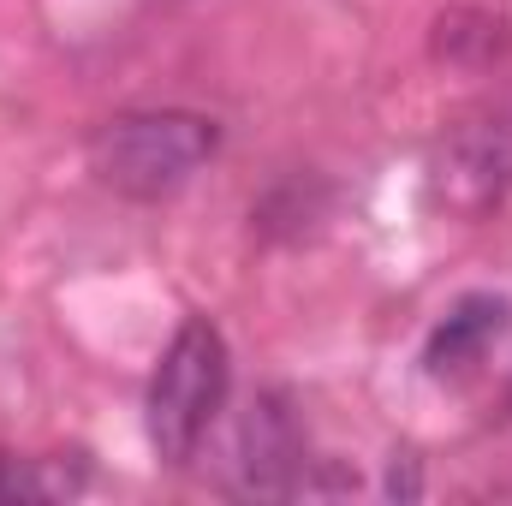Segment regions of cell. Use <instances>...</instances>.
I'll return each mask as SVG.
<instances>
[{
    "mask_svg": "<svg viewBox=\"0 0 512 506\" xmlns=\"http://www.w3.org/2000/svg\"><path fill=\"white\" fill-rule=\"evenodd\" d=\"M221 149V126L191 108H137L114 114L90 137V167L108 191L131 203H161L185 191Z\"/></svg>",
    "mask_w": 512,
    "mask_h": 506,
    "instance_id": "1",
    "label": "cell"
},
{
    "mask_svg": "<svg viewBox=\"0 0 512 506\" xmlns=\"http://www.w3.org/2000/svg\"><path fill=\"white\" fill-rule=\"evenodd\" d=\"M233 387V352L227 334L209 316H185L149 376V399H143V423H149V447L161 465H191L197 447L209 441L221 405Z\"/></svg>",
    "mask_w": 512,
    "mask_h": 506,
    "instance_id": "2",
    "label": "cell"
},
{
    "mask_svg": "<svg viewBox=\"0 0 512 506\" xmlns=\"http://www.w3.org/2000/svg\"><path fill=\"white\" fill-rule=\"evenodd\" d=\"M429 197L459 215V221H483L512 197V102H489L477 114H465L459 126L435 143L429 161Z\"/></svg>",
    "mask_w": 512,
    "mask_h": 506,
    "instance_id": "3",
    "label": "cell"
},
{
    "mask_svg": "<svg viewBox=\"0 0 512 506\" xmlns=\"http://www.w3.org/2000/svg\"><path fill=\"white\" fill-rule=\"evenodd\" d=\"M304 429L286 405V393H256L245 423H239V447H233V489L256 501H286L304 489Z\"/></svg>",
    "mask_w": 512,
    "mask_h": 506,
    "instance_id": "4",
    "label": "cell"
},
{
    "mask_svg": "<svg viewBox=\"0 0 512 506\" xmlns=\"http://www.w3.org/2000/svg\"><path fill=\"white\" fill-rule=\"evenodd\" d=\"M507 328H512V304L507 298H495V292H465V298L429 328V340H423V370L441 376V381L471 376Z\"/></svg>",
    "mask_w": 512,
    "mask_h": 506,
    "instance_id": "5",
    "label": "cell"
},
{
    "mask_svg": "<svg viewBox=\"0 0 512 506\" xmlns=\"http://www.w3.org/2000/svg\"><path fill=\"white\" fill-rule=\"evenodd\" d=\"M84 489L78 465H54V459H24V453H0V506H48Z\"/></svg>",
    "mask_w": 512,
    "mask_h": 506,
    "instance_id": "6",
    "label": "cell"
}]
</instances>
